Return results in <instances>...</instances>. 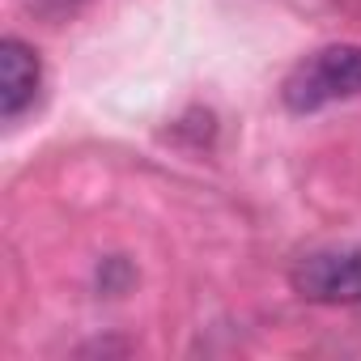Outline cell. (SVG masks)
<instances>
[{
  "label": "cell",
  "mask_w": 361,
  "mask_h": 361,
  "mask_svg": "<svg viewBox=\"0 0 361 361\" xmlns=\"http://www.w3.org/2000/svg\"><path fill=\"white\" fill-rule=\"evenodd\" d=\"M357 94H361V47H353V43L319 47L281 85V98L293 115H310V111H323V106L357 98Z\"/></svg>",
  "instance_id": "1"
},
{
  "label": "cell",
  "mask_w": 361,
  "mask_h": 361,
  "mask_svg": "<svg viewBox=\"0 0 361 361\" xmlns=\"http://www.w3.org/2000/svg\"><path fill=\"white\" fill-rule=\"evenodd\" d=\"M293 289L310 302H361V247L314 251V255L298 259Z\"/></svg>",
  "instance_id": "2"
},
{
  "label": "cell",
  "mask_w": 361,
  "mask_h": 361,
  "mask_svg": "<svg viewBox=\"0 0 361 361\" xmlns=\"http://www.w3.org/2000/svg\"><path fill=\"white\" fill-rule=\"evenodd\" d=\"M18 5H22L30 18H39V22H47V26H60V22H68V18L81 13L85 0H18Z\"/></svg>",
  "instance_id": "4"
},
{
  "label": "cell",
  "mask_w": 361,
  "mask_h": 361,
  "mask_svg": "<svg viewBox=\"0 0 361 361\" xmlns=\"http://www.w3.org/2000/svg\"><path fill=\"white\" fill-rule=\"evenodd\" d=\"M39 85H43L39 56L22 39H5L0 43V111L9 123L39 98Z\"/></svg>",
  "instance_id": "3"
}]
</instances>
